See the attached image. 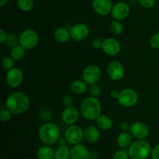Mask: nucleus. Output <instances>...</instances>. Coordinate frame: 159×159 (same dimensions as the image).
I'll use <instances>...</instances> for the list:
<instances>
[{"instance_id": "4c0bfd02", "label": "nucleus", "mask_w": 159, "mask_h": 159, "mask_svg": "<svg viewBox=\"0 0 159 159\" xmlns=\"http://www.w3.org/2000/svg\"><path fill=\"white\" fill-rule=\"evenodd\" d=\"M150 157L152 159H159V144L152 148Z\"/></svg>"}, {"instance_id": "20e7f679", "label": "nucleus", "mask_w": 159, "mask_h": 159, "mask_svg": "<svg viewBox=\"0 0 159 159\" xmlns=\"http://www.w3.org/2000/svg\"><path fill=\"white\" fill-rule=\"evenodd\" d=\"M152 148L145 139L135 140L128 148V154L130 159H148L151 156Z\"/></svg>"}, {"instance_id": "6ab92c4d", "label": "nucleus", "mask_w": 159, "mask_h": 159, "mask_svg": "<svg viewBox=\"0 0 159 159\" xmlns=\"http://www.w3.org/2000/svg\"><path fill=\"white\" fill-rule=\"evenodd\" d=\"M54 38L58 43H67V42L69 41L70 39H71L69 30H68L65 27H63V26L57 27L54 31Z\"/></svg>"}, {"instance_id": "a878e982", "label": "nucleus", "mask_w": 159, "mask_h": 159, "mask_svg": "<svg viewBox=\"0 0 159 159\" xmlns=\"http://www.w3.org/2000/svg\"><path fill=\"white\" fill-rule=\"evenodd\" d=\"M110 30L114 35H120L124 30V25L121 21L114 20L110 23Z\"/></svg>"}, {"instance_id": "9b49d317", "label": "nucleus", "mask_w": 159, "mask_h": 159, "mask_svg": "<svg viewBox=\"0 0 159 159\" xmlns=\"http://www.w3.org/2000/svg\"><path fill=\"white\" fill-rule=\"evenodd\" d=\"M129 132L135 139H146L149 136L150 129L145 123L141 121H135L130 124Z\"/></svg>"}, {"instance_id": "473e14b6", "label": "nucleus", "mask_w": 159, "mask_h": 159, "mask_svg": "<svg viewBox=\"0 0 159 159\" xmlns=\"http://www.w3.org/2000/svg\"><path fill=\"white\" fill-rule=\"evenodd\" d=\"M129 158H130V156H129L128 152H127V151H125V149H123V148L115 152L113 155V159H129Z\"/></svg>"}, {"instance_id": "c756f323", "label": "nucleus", "mask_w": 159, "mask_h": 159, "mask_svg": "<svg viewBox=\"0 0 159 159\" xmlns=\"http://www.w3.org/2000/svg\"><path fill=\"white\" fill-rule=\"evenodd\" d=\"M6 45L8 47H9L10 48H13L16 45L19 44L20 43V40H19V37L16 35L15 34H8L7 39H6V41L5 42Z\"/></svg>"}, {"instance_id": "7c9ffc66", "label": "nucleus", "mask_w": 159, "mask_h": 159, "mask_svg": "<svg viewBox=\"0 0 159 159\" xmlns=\"http://www.w3.org/2000/svg\"><path fill=\"white\" fill-rule=\"evenodd\" d=\"M12 113L6 107L2 109L0 111V120L2 123H7L12 119Z\"/></svg>"}, {"instance_id": "f8f14e48", "label": "nucleus", "mask_w": 159, "mask_h": 159, "mask_svg": "<svg viewBox=\"0 0 159 159\" xmlns=\"http://www.w3.org/2000/svg\"><path fill=\"white\" fill-rule=\"evenodd\" d=\"M107 75L113 81L121 80L125 75V68L123 64L118 61H112L107 68Z\"/></svg>"}, {"instance_id": "6e6552de", "label": "nucleus", "mask_w": 159, "mask_h": 159, "mask_svg": "<svg viewBox=\"0 0 159 159\" xmlns=\"http://www.w3.org/2000/svg\"><path fill=\"white\" fill-rule=\"evenodd\" d=\"M102 76V70L97 65H89L84 68L82 71V79L88 85L96 84L100 80Z\"/></svg>"}, {"instance_id": "e433bc0d", "label": "nucleus", "mask_w": 159, "mask_h": 159, "mask_svg": "<svg viewBox=\"0 0 159 159\" xmlns=\"http://www.w3.org/2000/svg\"><path fill=\"white\" fill-rule=\"evenodd\" d=\"M92 47L94 49H102V40L99 38H96L92 41Z\"/></svg>"}, {"instance_id": "5701e85b", "label": "nucleus", "mask_w": 159, "mask_h": 159, "mask_svg": "<svg viewBox=\"0 0 159 159\" xmlns=\"http://www.w3.org/2000/svg\"><path fill=\"white\" fill-rule=\"evenodd\" d=\"M55 151L50 145L43 144L37 152V159H54Z\"/></svg>"}, {"instance_id": "58836bf2", "label": "nucleus", "mask_w": 159, "mask_h": 159, "mask_svg": "<svg viewBox=\"0 0 159 159\" xmlns=\"http://www.w3.org/2000/svg\"><path fill=\"white\" fill-rule=\"evenodd\" d=\"M8 34H6V31L3 29H0V42L2 43H5V42L6 41V39H7Z\"/></svg>"}, {"instance_id": "ddd939ff", "label": "nucleus", "mask_w": 159, "mask_h": 159, "mask_svg": "<svg viewBox=\"0 0 159 159\" xmlns=\"http://www.w3.org/2000/svg\"><path fill=\"white\" fill-rule=\"evenodd\" d=\"M102 50L107 55H117L121 50V45L119 40L114 37H107L102 40Z\"/></svg>"}, {"instance_id": "dca6fc26", "label": "nucleus", "mask_w": 159, "mask_h": 159, "mask_svg": "<svg viewBox=\"0 0 159 159\" xmlns=\"http://www.w3.org/2000/svg\"><path fill=\"white\" fill-rule=\"evenodd\" d=\"M79 118V111L72 107H65L61 113V120L65 124L70 126L75 124Z\"/></svg>"}, {"instance_id": "423d86ee", "label": "nucleus", "mask_w": 159, "mask_h": 159, "mask_svg": "<svg viewBox=\"0 0 159 159\" xmlns=\"http://www.w3.org/2000/svg\"><path fill=\"white\" fill-rule=\"evenodd\" d=\"M139 99V96L136 90L130 88L124 89L120 91L117 102L121 107L125 108H130L136 105Z\"/></svg>"}, {"instance_id": "bb28decb", "label": "nucleus", "mask_w": 159, "mask_h": 159, "mask_svg": "<svg viewBox=\"0 0 159 159\" xmlns=\"http://www.w3.org/2000/svg\"><path fill=\"white\" fill-rule=\"evenodd\" d=\"M16 5L23 12H30L34 6V0H17Z\"/></svg>"}, {"instance_id": "72a5a7b5", "label": "nucleus", "mask_w": 159, "mask_h": 159, "mask_svg": "<svg viewBox=\"0 0 159 159\" xmlns=\"http://www.w3.org/2000/svg\"><path fill=\"white\" fill-rule=\"evenodd\" d=\"M149 44L153 49L159 50V33H155L151 37Z\"/></svg>"}, {"instance_id": "aec40b11", "label": "nucleus", "mask_w": 159, "mask_h": 159, "mask_svg": "<svg viewBox=\"0 0 159 159\" xmlns=\"http://www.w3.org/2000/svg\"><path fill=\"white\" fill-rule=\"evenodd\" d=\"M132 138L133 137L129 131H122L119 134L116 138V144L120 148H128L131 143L133 142Z\"/></svg>"}, {"instance_id": "9d476101", "label": "nucleus", "mask_w": 159, "mask_h": 159, "mask_svg": "<svg viewBox=\"0 0 159 159\" xmlns=\"http://www.w3.org/2000/svg\"><path fill=\"white\" fill-rule=\"evenodd\" d=\"M71 38L76 42L85 40L89 35V28L85 23H78L69 29Z\"/></svg>"}, {"instance_id": "b1692460", "label": "nucleus", "mask_w": 159, "mask_h": 159, "mask_svg": "<svg viewBox=\"0 0 159 159\" xmlns=\"http://www.w3.org/2000/svg\"><path fill=\"white\" fill-rule=\"evenodd\" d=\"M26 50L19 43L10 50V56L15 61H21L25 57Z\"/></svg>"}, {"instance_id": "f704fd0d", "label": "nucleus", "mask_w": 159, "mask_h": 159, "mask_svg": "<svg viewBox=\"0 0 159 159\" xmlns=\"http://www.w3.org/2000/svg\"><path fill=\"white\" fill-rule=\"evenodd\" d=\"M138 2L145 9H152L156 4V0H138Z\"/></svg>"}, {"instance_id": "2eb2a0df", "label": "nucleus", "mask_w": 159, "mask_h": 159, "mask_svg": "<svg viewBox=\"0 0 159 159\" xmlns=\"http://www.w3.org/2000/svg\"><path fill=\"white\" fill-rule=\"evenodd\" d=\"M113 4L112 0H93L92 8L99 16H107L111 12Z\"/></svg>"}, {"instance_id": "39448f33", "label": "nucleus", "mask_w": 159, "mask_h": 159, "mask_svg": "<svg viewBox=\"0 0 159 159\" xmlns=\"http://www.w3.org/2000/svg\"><path fill=\"white\" fill-rule=\"evenodd\" d=\"M20 44L26 50H33L37 46L39 43L38 34L34 30L28 28L21 32L19 36Z\"/></svg>"}, {"instance_id": "4468645a", "label": "nucleus", "mask_w": 159, "mask_h": 159, "mask_svg": "<svg viewBox=\"0 0 159 159\" xmlns=\"http://www.w3.org/2000/svg\"><path fill=\"white\" fill-rule=\"evenodd\" d=\"M130 12V6L124 2H119L113 5L110 14L114 20L122 21L128 17Z\"/></svg>"}, {"instance_id": "1a4fd4ad", "label": "nucleus", "mask_w": 159, "mask_h": 159, "mask_svg": "<svg viewBox=\"0 0 159 159\" xmlns=\"http://www.w3.org/2000/svg\"><path fill=\"white\" fill-rule=\"evenodd\" d=\"M24 79V75L20 68L14 67L7 71L6 74V82L11 88H18L22 85Z\"/></svg>"}, {"instance_id": "a19ab883", "label": "nucleus", "mask_w": 159, "mask_h": 159, "mask_svg": "<svg viewBox=\"0 0 159 159\" xmlns=\"http://www.w3.org/2000/svg\"><path fill=\"white\" fill-rule=\"evenodd\" d=\"M120 94V91L116 89H112L110 93V96L112 99H117L118 96H119Z\"/></svg>"}, {"instance_id": "f3484780", "label": "nucleus", "mask_w": 159, "mask_h": 159, "mask_svg": "<svg viewBox=\"0 0 159 159\" xmlns=\"http://www.w3.org/2000/svg\"><path fill=\"white\" fill-rule=\"evenodd\" d=\"M71 159H90V152L86 146L82 144L72 145L71 148Z\"/></svg>"}, {"instance_id": "393cba45", "label": "nucleus", "mask_w": 159, "mask_h": 159, "mask_svg": "<svg viewBox=\"0 0 159 159\" xmlns=\"http://www.w3.org/2000/svg\"><path fill=\"white\" fill-rule=\"evenodd\" d=\"M71 158V149L67 145L59 146L54 152V159H69Z\"/></svg>"}, {"instance_id": "412c9836", "label": "nucleus", "mask_w": 159, "mask_h": 159, "mask_svg": "<svg viewBox=\"0 0 159 159\" xmlns=\"http://www.w3.org/2000/svg\"><path fill=\"white\" fill-rule=\"evenodd\" d=\"M96 124L98 128L102 131H108L113 127V120L109 116L105 114H101L96 120Z\"/></svg>"}, {"instance_id": "7ed1b4c3", "label": "nucleus", "mask_w": 159, "mask_h": 159, "mask_svg": "<svg viewBox=\"0 0 159 159\" xmlns=\"http://www.w3.org/2000/svg\"><path fill=\"white\" fill-rule=\"evenodd\" d=\"M60 128L52 121L43 123L38 130L39 139L46 145L53 146L57 144L60 139Z\"/></svg>"}, {"instance_id": "c03bdc74", "label": "nucleus", "mask_w": 159, "mask_h": 159, "mask_svg": "<svg viewBox=\"0 0 159 159\" xmlns=\"http://www.w3.org/2000/svg\"><path fill=\"white\" fill-rule=\"evenodd\" d=\"M23 159H32V158H23Z\"/></svg>"}, {"instance_id": "cd10ccee", "label": "nucleus", "mask_w": 159, "mask_h": 159, "mask_svg": "<svg viewBox=\"0 0 159 159\" xmlns=\"http://www.w3.org/2000/svg\"><path fill=\"white\" fill-rule=\"evenodd\" d=\"M38 116L40 120L45 122H49L52 120L53 113L51 110L47 107H43L38 111Z\"/></svg>"}, {"instance_id": "f257e3e1", "label": "nucleus", "mask_w": 159, "mask_h": 159, "mask_svg": "<svg viewBox=\"0 0 159 159\" xmlns=\"http://www.w3.org/2000/svg\"><path fill=\"white\" fill-rule=\"evenodd\" d=\"M30 106V99L25 93L21 91L11 93L6 99L5 107L13 115H21L26 113Z\"/></svg>"}, {"instance_id": "2f4dec72", "label": "nucleus", "mask_w": 159, "mask_h": 159, "mask_svg": "<svg viewBox=\"0 0 159 159\" xmlns=\"http://www.w3.org/2000/svg\"><path fill=\"white\" fill-rule=\"evenodd\" d=\"M88 90L90 96H94V97H98V96H99V95L101 94V92H102L100 86H99L97 83L90 85Z\"/></svg>"}, {"instance_id": "37998d69", "label": "nucleus", "mask_w": 159, "mask_h": 159, "mask_svg": "<svg viewBox=\"0 0 159 159\" xmlns=\"http://www.w3.org/2000/svg\"><path fill=\"white\" fill-rule=\"evenodd\" d=\"M8 2V0H0V6L3 7V6H6Z\"/></svg>"}, {"instance_id": "0eeeda50", "label": "nucleus", "mask_w": 159, "mask_h": 159, "mask_svg": "<svg viewBox=\"0 0 159 159\" xmlns=\"http://www.w3.org/2000/svg\"><path fill=\"white\" fill-rule=\"evenodd\" d=\"M65 138L71 145L80 144L84 139V129L77 124L68 126L65 131Z\"/></svg>"}, {"instance_id": "ea45409f", "label": "nucleus", "mask_w": 159, "mask_h": 159, "mask_svg": "<svg viewBox=\"0 0 159 159\" xmlns=\"http://www.w3.org/2000/svg\"><path fill=\"white\" fill-rule=\"evenodd\" d=\"M120 127V130H122V131H129L130 127V124H129L128 122L124 121V122L121 123Z\"/></svg>"}, {"instance_id": "79ce46f5", "label": "nucleus", "mask_w": 159, "mask_h": 159, "mask_svg": "<svg viewBox=\"0 0 159 159\" xmlns=\"http://www.w3.org/2000/svg\"><path fill=\"white\" fill-rule=\"evenodd\" d=\"M98 158H99V154L96 151L90 152V159H98Z\"/></svg>"}, {"instance_id": "4be33fe9", "label": "nucleus", "mask_w": 159, "mask_h": 159, "mask_svg": "<svg viewBox=\"0 0 159 159\" xmlns=\"http://www.w3.org/2000/svg\"><path fill=\"white\" fill-rule=\"evenodd\" d=\"M88 84L82 79H76L73 81L70 85V89L74 94L75 95H83L85 94L88 89Z\"/></svg>"}, {"instance_id": "c9c22d12", "label": "nucleus", "mask_w": 159, "mask_h": 159, "mask_svg": "<svg viewBox=\"0 0 159 159\" xmlns=\"http://www.w3.org/2000/svg\"><path fill=\"white\" fill-rule=\"evenodd\" d=\"M73 103H74V99L70 95H65L63 98H62V104L65 107H72Z\"/></svg>"}, {"instance_id": "f03ea898", "label": "nucleus", "mask_w": 159, "mask_h": 159, "mask_svg": "<svg viewBox=\"0 0 159 159\" xmlns=\"http://www.w3.org/2000/svg\"><path fill=\"white\" fill-rule=\"evenodd\" d=\"M81 115L88 120H96L102 114V105L98 97L87 96L80 105Z\"/></svg>"}, {"instance_id": "a18cd8bd", "label": "nucleus", "mask_w": 159, "mask_h": 159, "mask_svg": "<svg viewBox=\"0 0 159 159\" xmlns=\"http://www.w3.org/2000/svg\"><path fill=\"white\" fill-rule=\"evenodd\" d=\"M2 159H3V158H2Z\"/></svg>"}, {"instance_id": "c85d7f7f", "label": "nucleus", "mask_w": 159, "mask_h": 159, "mask_svg": "<svg viewBox=\"0 0 159 159\" xmlns=\"http://www.w3.org/2000/svg\"><path fill=\"white\" fill-rule=\"evenodd\" d=\"M2 66L6 71L12 69L15 66V60L9 56H5L2 59Z\"/></svg>"}, {"instance_id": "a211bd4d", "label": "nucleus", "mask_w": 159, "mask_h": 159, "mask_svg": "<svg viewBox=\"0 0 159 159\" xmlns=\"http://www.w3.org/2000/svg\"><path fill=\"white\" fill-rule=\"evenodd\" d=\"M100 138V130L97 126L89 125L84 129V139L88 143L97 142Z\"/></svg>"}]
</instances>
